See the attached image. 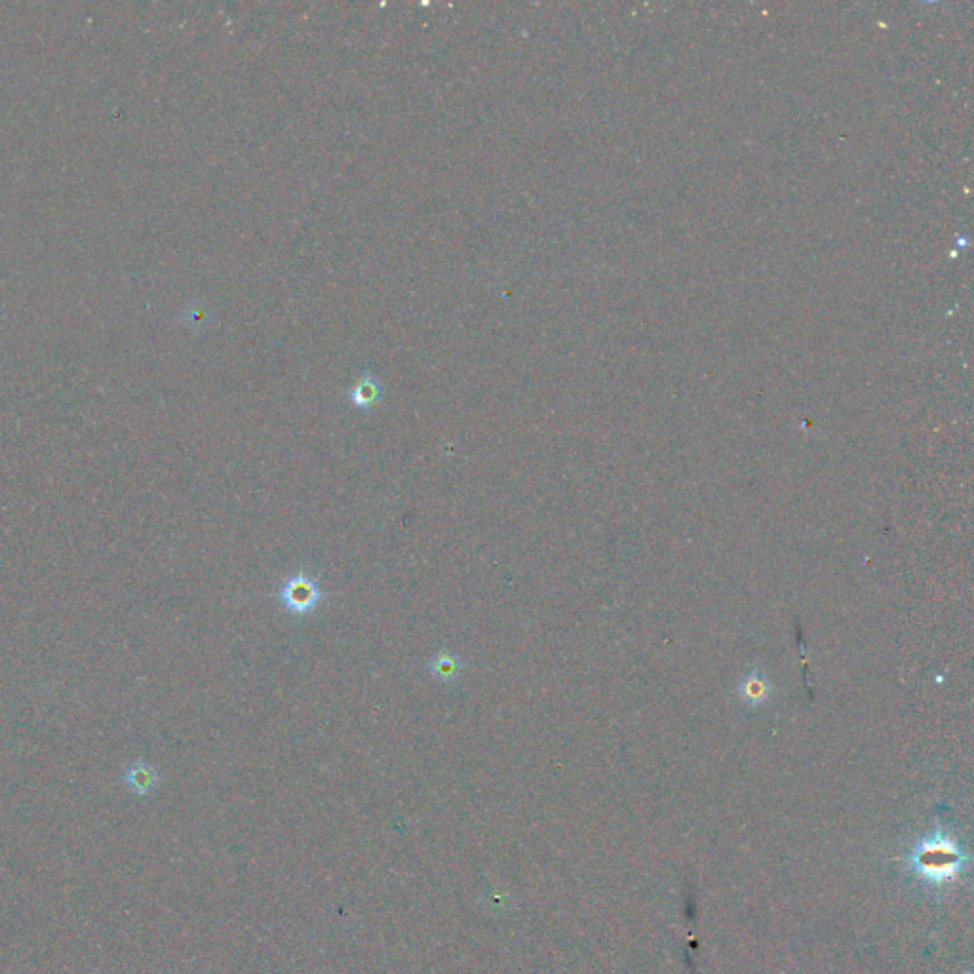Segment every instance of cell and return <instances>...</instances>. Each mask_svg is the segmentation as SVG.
I'll list each match as a JSON object with an SVG mask.
<instances>
[{"label":"cell","mask_w":974,"mask_h":974,"mask_svg":"<svg viewBox=\"0 0 974 974\" xmlns=\"http://www.w3.org/2000/svg\"><path fill=\"white\" fill-rule=\"evenodd\" d=\"M465 670H467L465 659L457 651L446 647L436 651L427 663L430 678L440 685H457L463 682Z\"/></svg>","instance_id":"3"},{"label":"cell","mask_w":974,"mask_h":974,"mask_svg":"<svg viewBox=\"0 0 974 974\" xmlns=\"http://www.w3.org/2000/svg\"><path fill=\"white\" fill-rule=\"evenodd\" d=\"M128 782L132 786V790L137 792V794H147L151 792L158 782V775H156L155 769L147 767V765H137L132 771H130V777H128Z\"/></svg>","instance_id":"5"},{"label":"cell","mask_w":974,"mask_h":974,"mask_svg":"<svg viewBox=\"0 0 974 974\" xmlns=\"http://www.w3.org/2000/svg\"><path fill=\"white\" fill-rule=\"evenodd\" d=\"M383 394H385L383 383L373 375H364L352 387L349 398H351V404L356 410L370 411L373 406H377L383 400Z\"/></svg>","instance_id":"4"},{"label":"cell","mask_w":974,"mask_h":974,"mask_svg":"<svg viewBox=\"0 0 974 974\" xmlns=\"http://www.w3.org/2000/svg\"><path fill=\"white\" fill-rule=\"evenodd\" d=\"M278 602L293 617H309L326 598L324 588L307 571H297L276 592Z\"/></svg>","instance_id":"2"},{"label":"cell","mask_w":974,"mask_h":974,"mask_svg":"<svg viewBox=\"0 0 974 974\" xmlns=\"http://www.w3.org/2000/svg\"><path fill=\"white\" fill-rule=\"evenodd\" d=\"M904 860L908 870L923 885L944 889L961 879L971 858L950 832L936 826L933 832L916 841Z\"/></svg>","instance_id":"1"}]
</instances>
